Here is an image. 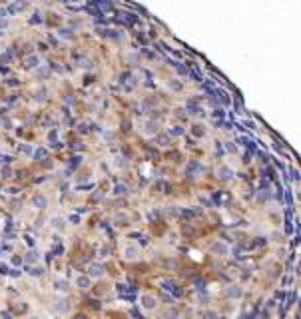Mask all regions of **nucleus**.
Here are the masks:
<instances>
[{
  "label": "nucleus",
  "instance_id": "14",
  "mask_svg": "<svg viewBox=\"0 0 301 319\" xmlns=\"http://www.w3.org/2000/svg\"><path fill=\"white\" fill-rule=\"evenodd\" d=\"M78 283H80V285H84V287H86V285H88V279H84V277H80V279H78Z\"/></svg>",
  "mask_w": 301,
  "mask_h": 319
},
{
  "label": "nucleus",
  "instance_id": "8",
  "mask_svg": "<svg viewBox=\"0 0 301 319\" xmlns=\"http://www.w3.org/2000/svg\"><path fill=\"white\" fill-rule=\"evenodd\" d=\"M144 305H146V307H154V305H156L154 297H144Z\"/></svg>",
  "mask_w": 301,
  "mask_h": 319
},
{
  "label": "nucleus",
  "instance_id": "9",
  "mask_svg": "<svg viewBox=\"0 0 301 319\" xmlns=\"http://www.w3.org/2000/svg\"><path fill=\"white\" fill-rule=\"evenodd\" d=\"M90 273L96 277V275H100V273H102V267H98V265H92V267H90Z\"/></svg>",
  "mask_w": 301,
  "mask_h": 319
},
{
  "label": "nucleus",
  "instance_id": "2",
  "mask_svg": "<svg viewBox=\"0 0 301 319\" xmlns=\"http://www.w3.org/2000/svg\"><path fill=\"white\" fill-rule=\"evenodd\" d=\"M64 224H66L64 218H52V228H54V229L62 231V229H64Z\"/></svg>",
  "mask_w": 301,
  "mask_h": 319
},
{
  "label": "nucleus",
  "instance_id": "17",
  "mask_svg": "<svg viewBox=\"0 0 301 319\" xmlns=\"http://www.w3.org/2000/svg\"><path fill=\"white\" fill-rule=\"evenodd\" d=\"M172 134H184V130H182V128H176V130H172Z\"/></svg>",
  "mask_w": 301,
  "mask_h": 319
},
{
  "label": "nucleus",
  "instance_id": "4",
  "mask_svg": "<svg viewBox=\"0 0 301 319\" xmlns=\"http://www.w3.org/2000/svg\"><path fill=\"white\" fill-rule=\"evenodd\" d=\"M168 86H169L174 92H179V90H182V82H178V80H169Z\"/></svg>",
  "mask_w": 301,
  "mask_h": 319
},
{
  "label": "nucleus",
  "instance_id": "10",
  "mask_svg": "<svg viewBox=\"0 0 301 319\" xmlns=\"http://www.w3.org/2000/svg\"><path fill=\"white\" fill-rule=\"evenodd\" d=\"M26 62H28V66H38V58H34V56H30Z\"/></svg>",
  "mask_w": 301,
  "mask_h": 319
},
{
  "label": "nucleus",
  "instance_id": "3",
  "mask_svg": "<svg viewBox=\"0 0 301 319\" xmlns=\"http://www.w3.org/2000/svg\"><path fill=\"white\" fill-rule=\"evenodd\" d=\"M126 257L136 259V257H138V247H136V245H128V247H126Z\"/></svg>",
  "mask_w": 301,
  "mask_h": 319
},
{
  "label": "nucleus",
  "instance_id": "12",
  "mask_svg": "<svg viewBox=\"0 0 301 319\" xmlns=\"http://www.w3.org/2000/svg\"><path fill=\"white\" fill-rule=\"evenodd\" d=\"M116 193H126V186H116Z\"/></svg>",
  "mask_w": 301,
  "mask_h": 319
},
{
  "label": "nucleus",
  "instance_id": "1",
  "mask_svg": "<svg viewBox=\"0 0 301 319\" xmlns=\"http://www.w3.org/2000/svg\"><path fill=\"white\" fill-rule=\"evenodd\" d=\"M217 176H220L221 180H231V178H233V170H231V167H227V166H220V167H217Z\"/></svg>",
  "mask_w": 301,
  "mask_h": 319
},
{
  "label": "nucleus",
  "instance_id": "7",
  "mask_svg": "<svg viewBox=\"0 0 301 319\" xmlns=\"http://www.w3.org/2000/svg\"><path fill=\"white\" fill-rule=\"evenodd\" d=\"M213 251H220V253H223V251H227V247H226V245H223V243H221V241H217V243H215V245H213Z\"/></svg>",
  "mask_w": 301,
  "mask_h": 319
},
{
  "label": "nucleus",
  "instance_id": "15",
  "mask_svg": "<svg viewBox=\"0 0 301 319\" xmlns=\"http://www.w3.org/2000/svg\"><path fill=\"white\" fill-rule=\"evenodd\" d=\"M36 156H38V158H44V156H46V152H44V150H38V152H36Z\"/></svg>",
  "mask_w": 301,
  "mask_h": 319
},
{
  "label": "nucleus",
  "instance_id": "13",
  "mask_svg": "<svg viewBox=\"0 0 301 319\" xmlns=\"http://www.w3.org/2000/svg\"><path fill=\"white\" fill-rule=\"evenodd\" d=\"M227 293H229V295H231V297H235V295H239V289H235V287H233V289H229V291H227Z\"/></svg>",
  "mask_w": 301,
  "mask_h": 319
},
{
  "label": "nucleus",
  "instance_id": "5",
  "mask_svg": "<svg viewBox=\"0 0 301 319\" xmlns=\"http://www.w3.org/2000/svg\"><path fill=\"white\" fill-rule=\"evenodd\" d=\"M34 203H36L40 209L46 208V198H44V196H36V198H34Z\"/></svg>",
  "mask_w": 301,
  "mask_h": 319
},
{
  "label": "nucleus",
  "instance_id": "16",
  "mask_svg": "<svg viewBox=\"0 0 301 319\" xmlns=\"http://www.w3.org/2000/svg\"><path fill=\"white\" fill-rule=\"evenodd\" d=\"M56 285H58V289H66V283H64V281H58Z\"/></svg>",
  "mask_w": 301,
  "mask_h": 319
},
{
  "label": "nucleus",
  "instance_id": "6",
  "mask_svg": "<svg viewBox=\"0 0 301 319\" xmlns=\"http://www.w3.org/2000/svg\"><path fill=\"white\" fill-rule=\"evenodd\" d=\"M144 132L148 134V136H152V134L156 132V124H154V122H148V124H146V128H144Z\"/></svg>",
  "mask_w": 301,
  "mask_h": 319
},
{
  "label": "nucleus",
  "instance_id": "11",
  "mask_svg": "<svg viewBox=\"0 0 301 319\" xmlns=\"http://www.w3.org/2000/svg\"><path fill=\"white\" fill-rule=\"evenodd\" d=\"M38 257H40V253H38V251H30V253H28V259H30V261H34V259H38Z\"/></svg>",
  "mask_w": 301,
  "mask_h": 319
}]
</instances>
